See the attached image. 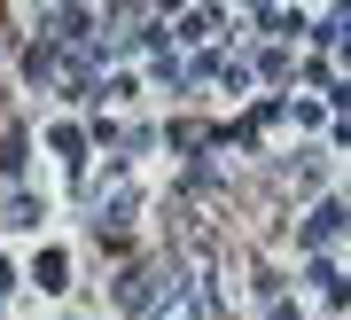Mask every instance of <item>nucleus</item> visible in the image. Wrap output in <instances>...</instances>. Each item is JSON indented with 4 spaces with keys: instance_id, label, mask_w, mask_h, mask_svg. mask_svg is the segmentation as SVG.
Listing matches in <instances>:
<instances>
[{
    "instance_id": "3",
    "label": "nucleus",
    "mask_w": 351,
    "mask_h": 320,
    "mask_svg": "<svg viewBox=\"0 0 351 320\" xmlns=\"http://www.w3.org/2000/svg\"><path fill=\"white\" fill-rule=\"evenodd\" d=\"M8 282H16V273H8V266H0V297H8Z\"/></svg>"
},
{
    "instance_id": "1",
    "label": "nucleus",
    "mask_w": 351,
    "mask_h": 320,
    "mask_svg": "<svg viewBox=\"0 0 351 320\" xmlns=\"http://www.w3.org/2000/svg\"><path fill=\"white\" fill-rule=\"evenodd\" d=\"M336 227H343V203H336V196H320V203H313V227H297V242L336 250Z\"/></svg>"
},
{
    "instance_id": "2",
    "label": "nucleus",
    "mask_w": 351,
    "mask_h": 320,
    "mask_svg": "<svg viewBox=\"0 0 351 320\" xmlns=\"http://www.w3.org/2000/svg\"><path fill=\"white\" fill-rule=\"evenodd\" d=\"M274 320H304V312H297V305H289V297H274Z\"/></svg>"
}]
</instances>
